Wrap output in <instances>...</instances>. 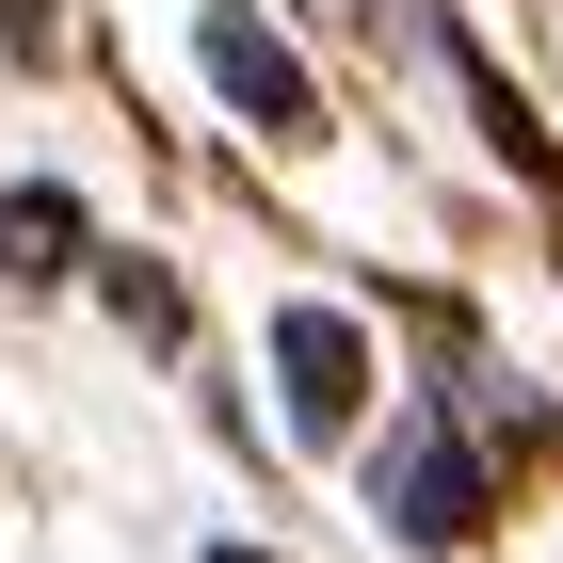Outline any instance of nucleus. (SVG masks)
Here are the masks:
<instances>
[{"label":"nucleus","mask_w":563,"mask_h":563,"mask_svg":"<svg viewBox=\"0 0 563 563\" xmlns=\"http://www.w3.org/2000/svg\"><path fill=\"white\" fill-rule=\"evenodd\" d=\"M371 516H387V531H419V548H467V531H483V451L419 419L387 467H371Z\"/></svg>","instance_id":"1"},{"label":"nucleus","mask_w":563,"mask_h":563,"mask_svg":"<svg viewBox=\"0 0 563 563\" xmlns=\"http://www.w3.org/2000/svg\"><path fill=\"white\" fill-rule=\"evenodd\" d=\"M194 48H210V81H225V113H258L274 145H306V130H322V97H306L290 33H258L242 0H210V16H194Z\"/></svg>","instance_id":"2"},{"label":"nucleus","mask_w":563,"mask_h":563,"mask_svg":"<svg viewBox=\"0 0 563 563\" xmlns=\"http://www.w3.org/2000/svg\"><path fill=\"white\" fill-rule=\"evenodd\" d=\"M274 387H290V434H354V402H371V339H354L339 306H290V322H274Z\"/></svg>","instance_id":"3"},{"label":"nucleus","mask_w":563,"mask_h":563,"mask_svg":"<svg viewBox=\"0 0 563 563\" xmlns=\"http://www.w3.org/2000/svg\"><path fill=\"white\" fill-rule=\"evenodd\" d=\"M65 258H81V194H48V177H33V194L0 210V274H65Z\"/></svg>","instance_id":"4"},{"label":"nucleus","mask_w":563,"mask_h":563,"mask_svg":"<svg viewBox=\"0 0 563 563\" xmlns=\"http://www.w3.org/2000/svg\"><path fill=\"white\" fill-rule=\"evenodd\" d=\"M210 563H258V548H210Z\"/></svg>","instance_id":"5"}]
</instances>
